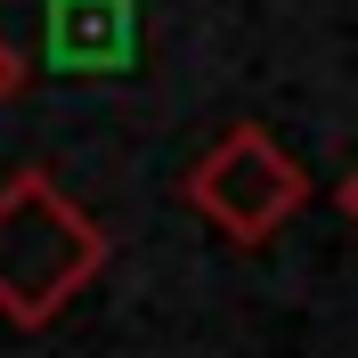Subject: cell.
<instances>
[{
	"mask_svg": "<svg viewBox=\"0 0 358 358\" xmlns=\"http://www.w3.org/2000/svg\"><path fill=\"white\" fill-rule=\"evenodd\" d=\"M8 82H17V57H0V98H8Z\"/></svg>",
	"mask_w": 358,
	"mask_h": 358,
	"instance_id": "4",
	"label": "cell"
},
{
	"mask_svg": "<svg viewBox=\"0 0 358 358\" xmlns=\"http://www.w3.org/2000/svg\"><path fill=\"white\" fill-rule=\"evenodd\" d=\"M106 261V236L73 212L41 171H24L0 196V310L17 326H49Z\"/></svg>",
	"mask_w": 358,
	"mask_h": 358,
	"instance_id": "1",
	"label": "cell"
},
{
	"mask_svg": "<svg viewBox=\"0 0 358 358\" xmlns=\"http://www.w3.org/2000/svg\"><path fill=\"white\" fill-rule=\"evenodd\" d=\"M301 196H310L301 163L277 155L261 131H236L228 147H212V155H203V171H196V203L228 228V236H236V245H261L277 220H293V212H301Z\"/></svg>",
	"mask_w": 358,
	"mask_h": 358,
	"instance_id": "2",
	"label": "cell"
},
{
	"mask_svg": "<svg viewBox=\"0 0 358 358\" xmlns=\"http://www.w3.org/2000/svg\"><path fill=\"white\" fill-rule=\"evenodd\" d=\"M342 203H350V220H358V171H350V179H342Z\"/></svg>",
	"mask_w": 358,
	"mask_h": 358,
	"instance_id": "3",
	"label": "cell"
}]
</instances>
